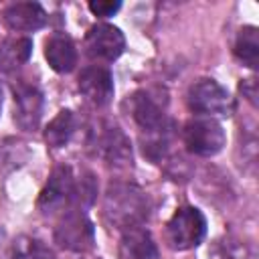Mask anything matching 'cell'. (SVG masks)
Instances as JSON below:
<instances>
[{
  "label": "cell",
  "mask_w": 259,
  "mask_h": 259,
  "mask_svg": "<svg viewBox=\"0 0 259 259\" xmlns=\"http://www.w3.org/2000/svg\"><path fill=\"white\" fill-rule=\"evenodd\" d=\"M150 217V200L142 188L127 182H113L103 196V219L109 227L125 231L142 227Z\"/></svg>",
  "instance_id": "6da1fadb"
},
{
  "label": "cell",
  "mask_w": 259,
  "mask_h": 259,
  "mask_svg": "<svg viewBox=\"0 0 259 259\" xmlns=\"http://www.w3.org/2000/svg\"><path fill=\"white\" fill-rule=\"evenodd\" d=\"M206 235V219L196 206H180L166 223L164 239L174 251L196 247Z\"/></svg>",
  "instance_id": "7a4b0ae2"
},
{
  "label": "cell",
  "mask_w": 259,
  "mask_h": 259,
  "mask_svg": "<svg viewBox=\"0 0 259 259\" xmlns=\"http://www.w3.org/2000/svg\"><path fill=\"white\" fill-rule=\"evenodd\" d=\"M79 200L77 196V176L69 166H57L47 180L38 196V210L42 214H63L71 204Z\"/></svg>",
  "instance_id": "3957f363"
},
{
  "label": "cell",
  "mask_w": 259,
  "mask_h": 259,
  "mask_svg": "<svg viewBox=\"0 0 259 259\" xmlns=\"http://www.w3.org/2000/svg\"><path fill=\"white\" fill-rule=\"evenodd\" d=\"M186 103L190 111L212 117V115H231L233 111V97L229 91L217 83L214 79H198L188 87Z\"/></svg>",
  "instance_id": "277c9868"
},
{
  "label": "cell",
  "mask_w": 259,
  "mask_h": 259,
  "mask_svg": "<svg viewBox=\"0 0 259 259\" xmlns=\"http://www.w3.org/2000/svg\"><path fill=\"white\" fill-rule=\"evenodd\" d=\"M55 241L59 247L75 253H85L95 245L93 223L81 210H65L55 227Z\"/></svg>",
  "instance_id": "5b68a950"
},
{
  "label": "cell",
  "mask_w": 259,
  "mask_h": 259,
  "mask_svg": "<svg viewBox=\"0 0 259 259\" xmlns=\"http://www.w3.org/2000/svg\"><path fill=\"white\" fill-rule=\"evenodd\" d=\"M184 146L196 156H214L223 150L227 138L223 125L212 117H194L184 123Z\"/></svg>",
  "instance_id": "8992f818"
},
{
  "label": "cell",
  "mask_w": 259,
  "mask_h": 259,
  "mask_svg": "<svg viewBox=\"0 0 259 259\" xmlns=\"http://www.w3.org/2000/svg\"><path fill=\"white\" fill-rule=\"evenodd\" d=\"M91 146H93L95 154L105 164H109L113 168H127V166H132V146H130V140H127V136L117 125H109V123L99 125V130L93 132Z\"/></svg>",
  "instance_id": "52a82bcc"
},
{
  "label": "cell",
  "mask_w": 259,
  "mask_h": 259,
  "mask_svg": "<svg viewBox=\"0 0 259 259\" xmlns=\"http://www.w3.org/2000/svg\"><path fill=\"white\" fill-rule=\"evenodd\" d=\"M125 47V38L121 30L113 24H93L85 34V53L93 61L111 63L115 61Z\"/></svg>",
  "instance_id": "ba28073f"
},
{
  "label": "cell",
  "mask_w": 259,
  "mask_h": 259,
  "mask_svg": "<svg viewBox=\"0 0 259 259\" xmlns=\"http://www.w3.org/2000/svg\"><path fill=\"white\" fill-rule=\"evenodd\" d=\"M14 93V121L24 132L38 130L42 117V93L38 87L30 83H16L12 87Z\"/></svg>",
  "instance_id": "9c48e42d"
},
{
  "label": "cell",
  "mask_w": 259,
  "mask_h": 259,
  "mask_svg": "<svg viewBox=\"0 0 259 259\" xmlns=\"http://www.w3.org/2000/svg\"><path fill=\"white\" fill-rule=\"evenodd\" d=\"M132 115L146 136L170 127V121L164 113V105L150 91H136L132 95Z\"/></svg>",
  "instance_id": "30bf717a"
},
{
  "label": "cell",
  "mask_w": 259,
  "mask_h": 259,
  "mask_svg": "<svg viewBox=\"0 0 259 259\" xmlns=\"http://www.w3.org/2000/svg\"><path fill=\"white\" fill-rule=\"evenodd\" d=\"M77 87L81 95L95 107H105L113 97V79L111 73L99 65L87 67L79 73Z\"/></svg>",
  "instance_id": "8fae6325"
},
{
  "label": "cell",
  "mask_w": 259,
  "mask_h": 259,
  "mask_svg": "<svg viewBox=\"0 0 259 259\" xmlns=\"http://www.w3.org/2000/svg\"><path fill=\"white\" fill-rule=\"evenodd\" d=\"M4 24L16 32L38 30L47 24V12L38 2H16L4 8Z\"/></svg>",
  "instance_id": "7c38bea8"
},
{
  "label": "cell",
  "mask_w": 259,
  "mask_h": 259,
  "mask_svg": "<svg viewBox=\"0 0 259 259\" xmlns=\"http://www.w3.org/2000/svg\"><path fill=\"white\" fill-rule=\"evenodd\" d=\"M119 259H160V251L144 227H132L121 233L117 245Z\"/></svg>",
  "instance_id": "4fadbf2b"
},
{
  "label": "cell",
  "mask_w": 259,
  "mask_h": 259,
  "mask_svg": "<svg viewBox=\"0 0 259 259\" xmlns=\"http://www.w3.org/2000/svg\"><path fill=\"white\" fill-rule=\"evenodd\" d=\"M45 57L57 73H71L77 65V49L65 32H55L45 42Z\"/></svg>",
  "instance_id": "5bb4252c"
},
{
  "label": "cell",
  "mask_w": 259,
  "mask_h": 259,
  "mask_svg": "<svg viewBox=\"0 0 259 259\" xmlns=\"http://www.w3.org/2000/svg\"><path fill=\"white\" fill-rule=\"evenodd\" d=\"M32 53V40L26 36H12L0 45V73H10L24 65Z\"/></svg>",
  "instance_id": "9a60e30c"
},
{
  "label": "cell",
  "mask_w": 259,
  "mask_h": 259,
  "mask_svg": "<svg viewBox=\"0 0 259 259\" xmlns=\"http://www.w3.org/2000/svg\"><path fill=\"white\" fill-rule=\"evenodd\" d=\"M77 119L71 109H61L45 130V142L51 148H63L75 134Z\"/></svg>",
  "instance_id": "2e32d148"
},
{
  "label": "cell",
  "mask_w": 259,
  "mask_h": 259,
  "mask_svg": "<svg viewBox=\"0 0 259 259\" xmlns=\"http://www.w3.org/2000/svg\"><path fill=\"white\" fill-rule=\"evenodd\" d=\"M2 259H55V253L40 239L22 235L10 243Z\"/></svg>",
  "instance_id": "e0dca14e"
},
{
  "label": "cell",
  "mask_w": 259,
  "mask_h": 259,
  "mask_svg": "<svg viewBox=\"0 0 259 259\" xmlns=\"http://www.w3.org/2000/svg\"><path fill=\"white\" fill-rule=\"evenodd\" d=\"M233 53L243 65H247L249 69H257V63H259V34H257L255 26H243L237 32Z\"/></svg>",
  "instance_id": "ac0fdd59"
},
{
  "label": "cell",
  "mask_w": 259,
  "mask_h": 259,
  "mask_svg": "<svg viewBox=\"0 0 259 259\" xmlns=\"http://www.w3.org/2000/svg\"><path fill=\"white\" fill-rule=\"evenodd\" d=\"M210 255H212V259H253L251 247L245 241H239L233 237L214 241Z\"/></svg>",
  "instance_id": "d6986e66"
},
{
  "label": "cell",
  "mask_w": 259,
  "mask_h": 259,
  "mask_svg": "<svg viewBox=\"0 0 259 259\" xmlns=\"http://www.w3.org/2000/svg\"><path fill=\"white\" fill-rule=\"evenodd\" d=\"M89 6V10L95 14V16H113L119 8H121V4L119 2H89L87 4Z\"/></svg>",
  "instance_id": "ffe728a7"
},
{
  "label": "cell",
  "mask_w": 259,
  "mask_h": 259,
  "mask_svg": "<svg viewBox=\"0 0 259 259\" xmlns=\"http://www.w3.org/2000/svg\"><path fill=\"white\" fill-rule=\"evenodd\" d=\"M239 89H241V93L249 99V103L255 107V105H257V81H255L253 77L243 79L241 85H239Z\"/></svg>",
  "instance_id": "44dd1931"
},
{
  "label": "cell",
  "mask_w": 259,
  "mask_h": 259,
  "mask_svg": "<svg viewBox=\"0 0 259 259\" xmlns=\"http://www.w3.org/2000/svg\"><path fill=\"white\" fill-rule=\"evenodd\" d=\"M0 109H2V85H0Z\"/></svg>",
  "instance_id": "7402d4cb"
},
{
  "label": "cell",
  "mask_w": 259,
  "mask_h": 259,
  "mask_svg": "<svg viewBox=\"0 0 259 259\" xmlns=\"http://www.w3.org/2000/svg\"><path fill=\"white\" fill-rule=\"evenodd\" d=\"M91 259H99V257H91Z\"/></svg>",
  "instance_id": "603a6c76"
}]
</instances>
